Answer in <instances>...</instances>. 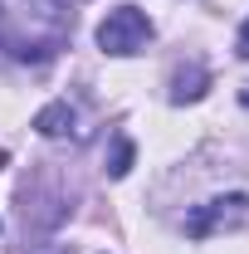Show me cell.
I'll return each instance as SVG.
<instances>
[{
    "instance_id": "cell-4",
    "label": "cell",
    "mask_w": 249,
    "mask_h": 254,
    "mask_svg": "<svg viewBox=\"0 0 249 254\" xmlns=\"http://www.w3.org/2000/svg\"><path fill=\"white\" fill-rule=\"evenodd\" d=\"M34 132H39V137H68V132H73V108H68V103H49V108H39Z\"/></svg>"
},
{
    "instance_id": "cell-7",
    "label": "cell",
    "mask_w": 249,
    "mask_h": 254,
    "mask_svg": "<svg viewBox=\"0 0 249 254\" xmlns=\"http://www.w3.org/2000/svg\"><path fill=\"white\" fill-rule=\"evenodd\" d=\"M240 103H245V108H249V83H245V88H240Z\"/></svg>"
},
{
    "instance_id": "cell-6",
    "label": "cell",
    "mask_w": 249,
    "mask_h": 254,
    "mask_svg": "<svg viewBox=\"0 0 249 254\" xmlns=\"http://www.w3.org/2000/svg\"><path fill=\"white\" fill-rule=\"evenodd\" d=\"M240 54L249 59V20H245V30H240Z\"/></svg>"
},
{
    "instance_id": "cell-2",
    "label": "cell",
    "mask_w": 249,
    "mask_h": 254,
    "mask_svg": "<svg viewBox=\"0 0 249 254\" xmlns=\"http://www.w3.org/2000/svg\"><path fill=\"white\" fill-rule=\"evenodd\" d=\"M245 210H249L245 195H220V200H210V205H195V210L186 215V235H190V240H205V235L220 230V225L245 220Z\"/></svg>"
},
{
    "instance_id": "cell-5",
    "label": "cell",
    "mask_w": 249,
    "mask_h": 254,
    "mask_svg": "<svg viewBox=\"0 0 249 254\" xmlns=\"http://www.w3.org/2000/svg\"><path fill=\"white\" fill-rule=\"evenodd\" d=\"M108 171H113V176H127V171H132V142H127V137L113 142V161H108Z\"/></svg>"
},
{
    "instance_id": "cell-1",
    "label": "cell",
    "mask_w": 249,
    "mask_h": 254,
    "mask_svg": "<svg viewBox=\"0 0 249 254\" xmlns=\"http://www.w3.org/2000/svg\"><path fill=\"white\" fill-rule=\"evenodd\" d=\"M147 39H152V20L137 10V5H118V10H108V20L98 25V49L103 54H137V49H147Z\"/></svg>"
},
{
    "instance_id": "cell-3",
    "label": "cell",
    "mask_w": 249,
    "mask_h": 254,
    "mask_svg": "<svg viewBox=\"0 0 249 254\" xmlns=\"http://www.w3.org/2000/svg\"><path fill=\"white\" fill-rule=\"evenodd\" d=\"M205 88H210V73H205L200 64H186V68L171 73V93H166V98H171V103H195Z\"/></svg>"
}]
</instances>
